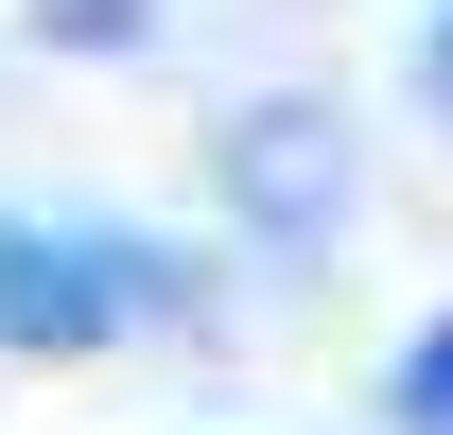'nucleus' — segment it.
<instances>
[{"mask_svg":"<svg viewBox=\"0 0 453 435\" xmlns=\"http://www.w3.org/2000/svg\"><path fill=\"white\" fill-rule=\"evenodd\" d=\"M192 314V262L122 210H0V366H105Z\"/></svg>","mask_w":453,"mask_h":435,"instance_id":"f257e3e1","label":"nucleus"},{"mask_svg":"<svg viewBox=\"0 0 453 435\" xmlns=\"http://www.w3.org/2000/svg\"><path fill=\"white\" fill-rule=\"evenodd\" d=\"M226 210L262 226V244H332V210H349L332 122H314V105H244V122H226Z\"/></svg>","mask_w":453,"mask_h":435,"instance_id":"f03ea898","label":"nucleus"},{"mask_svg":"<svg viewBox=\"0 0 453 435\" xmlns=\"http://www.w3.org/2000/svg\"><path fill=\"white\" fill-rule=\"evenodd\" d=\"M384 435H453V314L401 331V366H384Z\"/></svg>","mask_w":453,"mask_h":435,"instance_id":"7ed1b4c3","label":"nucleus"},{"mask_svg":"<svg viewBox=\"0 0 453 435\" xmlns=\"http://www.w3.org/2000/svg\"><path fill=\"white\" fill-rule=\"evenodd\" d=\"M418 70H436V105H453V0H436V53H418Z\"/></svg>","mask_w":453,"mask_h":435,"instance_id":"20e7f679","label":"nucleus"}]
</instances>
